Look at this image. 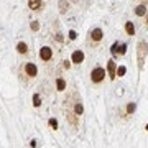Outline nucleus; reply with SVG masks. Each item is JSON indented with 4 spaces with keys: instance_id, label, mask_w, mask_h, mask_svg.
Masks as SVG:
<instances>
[{
    "instance_id": "13",
    "label": "nucleus",
    "mask_w": 148,
    "mask_h": 148,
    "mask_svg": "<svg viewBox=\"0 0 148 148\" xmlns=\"http://www.w3.org/2000/svg\"><path fill=\"white\" fill-rule=\"evenodd\" d=\"M125 71H127V69L123 68V66H120V68L115 71V74H117V76H123V74H125Z\"/></svg>"
},
{
    "instance_id": "9",
    "label": "nucleus",
    "mask_w": 148,
    "mask_h": 148,
    "mask_svg": "<svg viewBox=\"0 0 148 148\" xmlns=\"http://www.w3.org/2000/svg\"><path fill=\"white\" fill-rule=\"evenodd\" d=\"M125 30H127L128 35H133V33H135V25H133L132 21H128L127 25H125Z\"/></svg>"
},
{
    "instance_id": "1",
    "label": "nucleus",
    "mask_w": 148,
    "mask_h": 148,
    "mask_svg": "<svg viewBox=\"0 0 148 148\" xmlns=\"http://www.w3.org/2000/svg\"><path fill=\"white\" fill-rule=\"evenodd\" d=\"M133 13L138 16V18H143L145 20V16L148 15V0H143V2H135L133 3Z\"/></svg>"
},
{
    "instance_id": "7",
    "label": "nucleus",
    "mask_w": 148,
    "mask_h": 148,
    "mask_svg": "<svg viewBox=\"0 0 148 148\" xmlns=\"http://www.w3.org/2000/svg\"><path fill=\"white\" fill-rule=\"evenodd\" d=\"M25 71H27V74L30 76V77H35L36 76V73H38V69H36V66L35 64H27V68H25Z\"/></svg>"
},
{
    "instance_id": "20",
    "label": "nucleus",
    "mask_w": 148,
    "mask_h": 148,
    "mask_svg": "<svg viewBox=\"0 0 148 148\" xmlns=\"http://www.w3.org/2000/svg\"><path fill=\"white\" fill-rule=\"evenodd\" d=\"M147 130H148V125H147Z\"/></svg>"
},
{
    "instance_id": "10",
    "label": "nucleus",
    "mask_w": 148,
    "mask_h": 148,
    "mask_svg": "<svg viewBox=\"0 0 148 148\" xmlns=\"http://www.w3.org/2000/svg\"><path fill=\"white\" fill-rule=\"evenodd\" d=\"M16 49H18V53H27V49H28V46L25 45V43H18V46H16Z\"/></svg>"
},
{
    "instance_id": "15",
    "label": "nucleus",
    "mask_w": 148,
    "mask_h": 148,
    "mask_svg": "<svg viewBox=\"0 0 148 148\" xmlns=\"http://www.w3.org/2000/svg\"><path fill=\"white\" fill-rule=\"evenodd\" d=\"M49 125H51V127H58V122L51 119V120H49Z\"/></svg>"
},
{
    "instance_id": "3",
    "label": "nucleus",
    "mask_w": 148,
    "mask_h": 148,
    "mask_svg": "<svg viewBox=\"0 0 148 148\" xmlns=\"http://www.w3.org/2000/svg\"><path fill=\"white\" fill-rule=\"evenodd\" d=\"M40 56H41L43 61H48V59L53 56V51H51V48H48V46L41 48V49H40Z\"/></svg>"
},
{
    "instance_id": "19",
    "label": "nucleus",
    "mask_w": 148,
    "mask_h": 148,
    "mask_svg": "<svg viewBox=\"0 0 148 148\" xmlns=\"http://www.w3.org/2000/svg\"><path fill=\"white\" fill-rule=\"evenodd\" d=\"M143 25H147V27H148V15L145 16V23H143Z\"/></svg>"
},
{
    "instance_id": "12",
    "label": "nucleus",
    "mask_w": 148,
    "mask_h": 148,
    "mask_svg": "<svg viewBox=\"0 0 148 148\" xmlns=\"http://www.w3.org/2000/svg\"><path fill=\"white\" fill-rule=\"evenodd\" d=\"M40 104H41V101H40V95H38V94H35V95H33V106H40Z\"/></svg>"
},
{
    "instance_id": "11",
    "label": "nucleus",
    "mask_w": 148,
    "mask_h": 148,
    "mask_svg": "<svg viewBox=\"0 0 148 148\" xmlns=\"http://www.w3.org/2000/svg\"><path fill=\"white\" fill-rule=\"evenodd\" d=\"M56 86H58V90H64V87H66V82H64L63 79H58Z\"/></svg>"
},
{
    "instance_id": "6",
    "label": "nucleus",
    "mask_w": 148,
    "mask_h": 148,
    "mask_svg": "<svg viewBox=\"0 0 148 148\" xmlns=\"http://www.w3.org/2000/svg\"><path fill=\"white\" fill-rule=\"evenodd\" d=\"M82 61H84V53H82V51H74L73 53V63L79 64V63H82Z\"/></svg>"
},
{
    "instance_id": "4",
    "label": "nucleus",
    "mask_w": 148,
    "mask_h": 148,
    "mask_svg": "<svg viewBox=\"0 0 148 148\" xmlns=\"http://www.w3.org/2000/svg\"><path fill=\"white\" fill-rule=\"evenodd\" d=\"M90 40L94 43H99L102 40V30L101 28H95V30H92L90 32Z\"/></svg>"
},
{
    "instance_id": "16",
    "label": "nucleus",
    "mask_w": 148,
    "mask_h": 148,
    "mask_svg": "<svg viewBox=\"0 0 148 148\" xmlns=\"http://www.w3.org/2000/svg\"><path fill=\"white\" fill-rule=\"evenodd\" d=\"M32 28H33V30H38V23H36V21H33V23H32Z\"/></svg>"
},
{
    "instance_id": "2",
    "label": "nucleus",
    "mask_w": 148,
    "mask_h": 148,
    "mask_svg": "<svg viewBox=\"0 0 148 148\" xmlns=\"http://www.w3.org/2000/svg\"><path fill=\"white\" fill-rule=\"evenodd\" d=\"M106 77V71L102 68H95L92 73H90V79H92V82H101L102 79Z\"/></svg>"
},
{
    "instance_id": "14",
    "label": "nucleus",
    "mask_w": 148,
    "mask_h": 148,
    "mask_svg": "<svg viewBox=\"0 0 148 148\" xmlns=\"http://www.w3.org/2000/svg\"><path fill=\"white\" fill-rule=\"evenodd\" d=\"M76 112H77V114H81V112H82V106H81V104H77V106H76Z\"/></svg>"
},
{
    "instance_id": "5",
    "label": "nucleus",
    "mask_w": 148,
    "mask_h": 148,
    "mask_svg": "<svg viewBox=\"0 0 148 148\" xmlns=\"http://www.w3.org/2000/svg\"><path fill=\"white\" fill-rule=\"evenodd\" d=\"M115 63H114V61H109V63H107V71H109V76H110V79H115L117 77V74H115Z\"/></svg>"
},
{
    "instance_id": "17",
    "label": "nucleus",
    "mask_w": 148,
    "mask_h": 148,
    "mask_svg": "<svg viewBox=\"0 0 148 148\" xmlns=\"http://www.w3.org/2000/svg\"><path fill=\"white\" fill-rule=\"evenodd\" d=\"M69 38H71V40H74V38H76V32H71V33H69Z\"/></svg>"
},
{
    "instance_id": "18",
    "label": "nucleus",
    "mask_w": 148,
    "mask_h": 148,
    "mask_svg": "<svg viewBox=\"0 0 148 148\" xmlns=\"http://www.w3.org/2000/svg\"><path fill=\"white\" fill-rule=\"evenodd\" d=\"M135 110V106H133V104H130V106H128V112H133Z\"/></svg>"
},
{
    "instance_id": "8",
    "label": "nucleus",
    "mask_w": 148,
    "mask_h": 148,
    "mask_svg": "<svg viewBox=\"0 0 148 148\" xmlns=\"http://www.w3.org/2000/svg\"><path fill=\"white\" fill-rule=\"evenodd\" d=\"M28 5H30L32 10H40V7H41V0H30Z\"/></svg>"
}]
</instances>
